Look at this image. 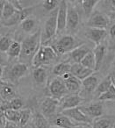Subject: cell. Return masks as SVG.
<instances>
[{"instance_id":"obj_43","label":"cell","mask_w":115,"mask_h":128,"mask_svg":"<svg viewBox=\"0 0 115 128\" xmlns=\"http://www.w3.org/2000/svg\"><path fill=\"white\" fill-rule=\"evenodd\" d=\"M110 76H111V82H112V85L115 87V70L110 74Z\"/></svg>"},{"instance_id":"obj_44","label":"cell","mask_w":115,"mask_h":128,"mask_svg":"<svg viewBox=\"0 0 115 128\" xmlns=\"http://www.w3.org/2000/svg\"><path fill=\"white\" fill-rule=\"evenodd\" d=\"M4 73H5V67L0 66V81L2 80L4 77Z\"/></svg>"},{"instance_id":"obj_35","label":"cell","mask_w":115,"mask_h":128,"mask_svg":"<svg viewBox=\"0 0 115 128\" xmlns=\"http://www.w3.org/2000/svg\"><path fill=\"white\" fill-rule=\"evenodd\" d=\"M99 102H107V101H115V87L111 85L110 89L106 92L103 93L102 95L97 98Z\"/></svg>"},{"instance_id":"obj_11","label":"cell","mask_w":115,"mask_h":128,"mask_svg":"<svg viewBox=\"0 0 115 128\" xmlns=\"http://www.w3.org/2000/svg\"><path fill=\"white\" fill-rule=\"evenodd\" d=\"M80 24V15L76 6L68 2V15H67V30L71 34L76 32Z\"/></svg>"},{"instance_id":"obj_15","label":"cell","mask_w":115,"mask_h":128,"mask_svg":"<svg viewBox=\"0 0 115 128\" xmlns=\"http://www.w3.org/2000/svg\"><path fill=\"white\" fill-rule=\"evenodd\" d=\"M33 10H34V7H27L23 8L21 11H17L16 13L11 18H9L6 21L2 22L1 25H4L5 26H12L17 25V24H20L24 20L30 16Z\"/></svg>"},{"instance_id":"obj_32","label":"cell","mask_w":115,"mask_h":128,"mask_svg":"<svg viewBox=\"0 0 115 128\" xmlns=\"http://www.w3.org/2000/svg\"><path fill=\"white\" fill-rule=\"evenodd\" d=\"M81 64L83 66H84L85 68H89L90 70H96V60H95V56L92 51L89 52L86 55L84 56V58L82 60Z\"/></svg>"},{"instance_id":"obj_36","label":"cell","mask_w":115,"mask_h":128,"mask_svg":"<svg viewBox=\"0 0 115 128\" xmlns=\"http://www.w3.org/2000/svg\"><path fill=\"white\" fill-rule=\"evenodd\" d=\"M13 41V39L7 35L0 37V52L1 53H7Z\"/></svg>"},{"instance_id":"obj_8","label":"cell","mask_w":115,"mask_h":128,"mask_svg":"<svg viewBox=\"0 0 115 128\" xmlns=\"http://www.w3.org/2000/svg\"><path fill=\"white\" fill-rule=\"evenodd\" d=\"M61 113L69 118L76 124H89L90 126V124H91L92 121H93L91 118H90L88 116L83 113V112L81 110L80 107L65 110L61 112Z\"/></svg>"},{"instance_id":"obj_25","label":"cell","mask_w":115,"mask_h":128,"mask_svg":"<svg viewBox=\"0 0 115 128\" xmlns=\"http://www.w3.org/2000/svg\"><path fill=\"white\" fill-rule=\"evenodd\" d=\"M20 53H21V43L19 42L18 40H13L9 50L6 53L8 60L11 62L12 60H14V59H19Z\"/></svg>"},{"instance_id":"obj_47","label":"cell","mask_w":115,"mask_h":128,"mask_svg":"<svg viewBox=\"0 0 115 128\" xmlns=\"http://www.w3.org/2000/svg\"><path fill=\"white\" fill-rule=\"evenodd\" d=\"M31 128H36L35 126H34V124H33V123H32V124H31Z\"/></svg>"},{"instance_id":"obj_24","label":"cell","mask_w":115,"mask_h":128,"mask_svg":"<svg viewBox=\"0 0 115 128\" xmlns=\"http://www.w3.org/2000/svg\"><path fill=\"white\" fill-rule=\"evenodd\" d=\"M71 65L72 64L69 62H59L56 65H55V67L53 68V70H52V73L56 77H61L62 78L64 75L70 73Z\"/></svg>"},{"instance_id":"obj_41","label":"cell","mask_w":115,"mask_h":128,"mask_svg":"<svg viewBox=\"0 0 115 128\" xmlns=\"http://www.w3.org/2000/svg\"><path fill=\"white\" fill-rule=\"evenodd\" d=\"M7 56L5 57V55L2 53H0V66H6L7 63Z\"/></svg>"},{"instance_id":"obj_39","label":"cell","mask_w":115,"mask_h":128,"mask_svg":"<svg viewBox=\"0 0 115 128\" xmlns=\"http://www.w3.org/2000/svg\"><path fill=\"white\" fill-rule=\"evenodd\" d=\"M5 4H6V1H5V0H0V24H1V22H2Z\"/></svg>"},{"instance_id":"obj_5","label":"cell","mask_w":115,"mask_h":128,"mask_svg":"<svg viewBox=\"0 0 115 128\" xmlns=\"http://www.w3.org/2000/svg\"><path fill=\"white\" fill-rule=\"evenodd\" d=\"M27 73H28V66L27 64L19 62L6 70V76L3 77V79L11 82L12 84H17Z\"/></svg>"},{"instance_id":"obj_29","label":"cell","mask_w":115,"mask_h":128,"mask_svg":"<svg viewBox=\"0 0 115 128\" xmlns=\"http://www.w3.org/2000/svg\"><path fill=\"white\" fill-rule=\"evenodd\" d=\"M14 95L15 92L12 88V86L8 85L7 84H4V82L0 84V96L3 99L6 101H7V100L11 101L13 98H14Z\"/></svg>"},{"instance_id":"obj_23","label":"cell","mask_w":115,"mask_h":128,"mask_svg":"<svg viewBox=\"0 0 115 128\" xmlns=\"http://www.w3.org/2000/svg\"><path fill=\"white\" fill-rule=\"evenodd\" d=\"M48 77V70L46 67L34 68L33 70V78L36 84L43 85L47 82Z\"/></svg>"},{"instance_id":"obj_16","label":"cell","mask_w":115,"mask_h":128,"mask_svg":"<svg viewBox=\"0 0 115 128\" xmlns=\"http://www.w3.org/2000/svg\"><path fill=\"white\" fill-rule=\"evenodd\" d=\"M49 123L52 126H56L59 128H73L77 126L69 118L63 115L62 113H57L52 118L49 119Z\"/></svg>"},{"instance_id":"obj_18","label":"cell","mask_w":115,"mask_h":128,"mask_svg":"<svg viewBox=\"0 0 115 128\" xmlns=\"http://www.w3.org/2000/svg\"><path fill=\"white\" fill-rule=\"evenodd\" d=\"M93 73V70H90L89 68H85L81 63H73L71 65L70 74L80 81L84 80L85 78L91 76Z\"/></svg>"},{"instance_id":"obj_38","label":"cell","mask_w":115,"mask_h":128,"mask_svg":"<svg viewBox=\"0 0 115 128\" xmlns=\"http://www.w3.org/2000/svg\"><path fill=\"white\" fill-rule=\"evenodd\" d=\"M59 3L56 0H45L42 3V7L47 12H54L58 8Z\"/></svg>"},{"instance_id":"obj_7","label":"cell","mask_w":115,"mask_h":128,"mask_svg":"<svg viewBox=\"0 0 115 128\" xmlns=\"http://www.w3.org/2000/svg\"><path fill=\"white\" fill-rule=\"evenodd\" d=\"M48 91L50 96L57 100L62 99L63 96L69 95V91L66 89L65 84L61 77H55L50 81L48 84Z\"/></svg>"},{"instance_id":"obj_27","label":"cell","mask_w":115,"mask_h":128,"mask_svg":"<svg viewBox=\"0 0 115 128\" xmlns=\"http://www.w3.org/2000/svg\"><path fill=\"white\" fill-rule=\"evenodd\" d=\"M33 124L36 128H51L49 120L45 116H43L40 112H37L34 115Z\"/></svg>"},{"instance_id":"obj_45","label":"cell","mask_w":115,"mask_h":128,"mask_svg":"<svg viewBox=\"0 0 115 128\" xmlns=\"http://www.w3.org/2000/svg\"><path fill=\"white\" fill-rule=\"evenodd\" d=\"M73 128H90V126L89 124H77Z\"/></svg>"},{"instance_id":"obj_9","label":"cell","mask_w":115,"mask_h":128,"mask_svg":"<svg viewBox=\"0 0 115 128\" xmlns=\"http://www.w3.org/2000/svg\"><path fill=\"white\" fill-rule=\"evenodd\" d=\"M83 102V98L79 94H69L59 100L58 113L69 109L79 107V105Z\"/></svg>"},{"instance_id":"obj_13","label":"cell","mask_w":115,"mask_h":128,"mask_svg":"<svg viewBox=\"0 0 115 128\" xmlns=\"http://www.w3.org/2000/svg\"><path fill=\"white\" fill-rule=\"evenodd\" d=\"M81 110L83 112L85 115L88 116L92 120L97 118H99L103 116L104 114V104L102 102H96V103H91L88 105L80 107Z\"/></svg>"},{"instance_id":"obj_12","label":"cell","mask_w":115,"mask_h":128,"mask_svg":"<svg viewBox=\"0 0 115 128\" xmlns=\"http://www.w3.org/2000/svg\"><path fill=\"white\" fill-rule=\"evenodd\" d=\"M67 15L68 1L62 0L60 1L57 9V34H62L67 29Z\"/></svg>"},{"instance_id":"obj_19","label":"cell","mask_w":115,"mask_h":128,"mask_svg":"<svg viewBox=\"0 0 115 128\" xmlns=\"http://www.w3.org/2000/svg\"><path fill=\"white\" fill-rule=\"evenodd\" d=\"M95 56V60H96V70L97 71L99 70V68L102 66L103 62H104V59L107 53V46L104 43H101V44L97 45L94 48V49L92 50Z\"/></svg>"},{"instance_id":"obj_21","label":"cell","mask_w":115,"mask_h":128,"mask_svg":"<svg viewBox=\"0 0 115 128\" xmlns=\"http://www.w3.org/2000/svg\"><path fill=\"white\" fill-rule=\"evenodd\" d=\"M115 126V118L108 116H101L93 119L90 128H112Z\"/></svg>"},{"instance_id":"obj_28","label":"cell","mask_w":115,"mask_h":128,"mask_svg":"<svg viewBox=\"0 0 115 128\" xmlns=\"http://www.w3.org/2000/svg\"><path fill=\"white\" fill-rule=\"evenodd\" d=\"M37 26V20H36L35 17H31L29 16L26 20L20 23V28L23 32H27V34H31L33 31L35 30V27Z\"/></svg>"},{"instance_id":"obj_6","label":"cell","mask_w":115,"mask_h":128,"mask_svg":"<svg viewBox=\"0 0 115 128\" xmlns=\"http://www.w3.org/2000/svg\"><path fill=\"white\" fill-rule=\"evenodd\" d=\"M58 107L59 100L52 96H46L41 102V105H40L41 112H40L49 120L58 113Z\"/></svg>"},{"instance_id":"obj_10","label":"cell","mask_w":115,"mask_h":128,"mask_svg":"<svg viewBox=\"0 0 115 128\" xmlns=\"http://www.w3.org/2000/svg\"><path fill=\"white\" fill-rule=\"evenodd\" d=\"M87 25L90 28H97V29H105L110 25V18L101 12L96 11L93 12L91 16L88 18Z\"/></svg>"},{"instance_id":"obj_31","label":"cell","mask_w":115,"mask_h":128,"mask_svg":"<svg viewBox=\"0 0 115 128\" xmlns=\"http://www.w3.org/2000/svg\"><path fill=\"white\" fill-rule=\"evenodd\" d=\"M4 116L6 121L15 123V124H20V110H15L13 109H6L4 110Z\"/></svg>"},{"instance_id":"obj_37","label":"cell","mask_w":115,"mask_h":128,"mask_svg":"<svg viewBox=\"0 0 115 128\" xmlns=\"http://www.w3.org/2000/svg\"><path fill=\"white\" fill-rule=\"evenodd\" d=\"M23 100L20 98H14L11 100V101L8 102L7 105H6V109H13V110H20L22 108H23Z\"/></svg>"},{"instance_id":"obj_40","label":"cell","mask_w":115,"mask_h":128,"mask_svg":"<svg viewBox=\"0 0 115 128\" xmlns=\"http://www.w3.org/2000/svg\"><path fill=\"white\" fill-rule=\"evenodd\" d=\"M4 128H20V126L15 123L10 122V121H6V124H5Z\"/></svg>"},{"instance_id":"obj_4","label":"cell","mask_w":115,"mask_h":128,"mask_svg":"<svg viewBox=\"0 0 115 128\" xmlns=\"http://www.w3.org/2000/svg\"><path fill=\"white\" fill-rule=\"evenodd\" d=\"M57 9L50 13L41 30V42L43 46H48V43L57 34Z\"/></svg>"},{"instance_id":"obj_2","label":"cell","mask_w":115,"mask_h":128,"mask_svg":"<svg viewBox=\"0 0 115 128\" xmlns=\"http://www.w3.org/2000/svg\"><path fill=\"white\" fill-rule=\"evenodd\" d=\"M83 44V42L81 40L73 36L72 34H65L55 41L53 48L55 50L57 54L62 55L64 54L70 53Z\"/></svg>"},{"instance_id":"obj_30","label":"cell","mask_w":115,"mask_h":128,"mask_svg":"<svg viewBox=\"0 0 115 128\" xmlns=\"http://www.w3.org/2000/svg\"><path fill=\"white\" fill-rule=\"evenodd\" d=\"M112 85V82H111V79L110 75H108L106 77H104L102 81L98 84L97 89L95 90V95L98 98L100 95H102L103 93L106 92L108 90L110 89V87Z\"/></svg>"},{"instance_id":"obj_42","label":"cell","mask_w":115,"mask_h":128,"mask_svg":"<svg viewBox=\"0 0 115 128\" xmlns=\"http://www.w3.org/2000/svg\"><path fill=\"white\" fill-rule=\"evenodd\" d=\"M109 34H110V36H111L112 39L115 40V24H113V25L111 26L110 31H109Z\"/></svg>"},{"instance_id":"obj_1","label":"cell","mask_w":115,"mask_h":128,"mask_svg":"<svg viewBox=\"0 0 115 128\" xmlns=\"http://www.w3.org/2000/svg\"><path fill=\"white\" fill-rule=\"evenodd\" d=\"M41 30L38 29L36 32L31 34L22 40L21 53L19 58L20 62L27 64V66L32 65L33 59L41 46Z\"/></svg>"},{"instance_id":"obj_26","label":"cell","mask_w":115,"mask_h":128,"mask_svg":"<svg viewBox=\"0 0 115 128\" xmlns=\"http://www.w3.org/2000/svg\"><path fill=\"white\" fill-rule=\"evenodd\" d=\"M98 3V0H82L81 1V6L83 8V13H84L85 17L87 18H89L91 16L94 9Z\"/></svg>"},{"instance_id":"obj_3","label":"cell","mask_w":115,"mask_h":128,"mask_svg":"<svg viewBox=\"0 0 115 128\" xmlns=\"http://www.w3.org/2000/svg\"><path fill=\"white\" fill-rule=\"evenodd\" d=\"M57 59V54L51 46L41 45L36 54L32 60V66L34 68L45 67Z\"/></svg>"},{"instance_id":"obj_20","label":"cell","mask_w":115,"mask_h":128,"mask_svg":"<svg viewBox=\"0 0 115 128\" xmlns=\"http://www.w3.org/2000/svg\"><path fill=\"white\" fill-rule=\"evenodd\" d=\"M98 84V78L97 77V76L92 74L91 76L82 81V89L83 92H85L86 94H91L92 92H95Z\"/></svg>"},{"instance_id":"obj_46","label":"cell","mask_w":115,"mask_h":128,"mask_svg":"<svg viewBox=\"0 0 115 128\" xmlns=\"http://www.w3.org/2000/svg\"><path fill=\"white\" fill-rule=\"evenodd\" d=\"M110 3H111V6L115 9V0H111V1H110Z\"/></svg>"},{"instance_id":"obj_17","label":"cell","mask_w":115,"mask_h":128,"mask_svg":"<svg viewBox=\"0 0 115 128\" xmlns=\"http://www.w3.org/2000/svg\"><path fill=\"white\" fill-rule=\"evenodd\" d=\"M85 36L87 39L94 43L96 46L103 43L104 40L107 36V32L105 29H97V28H89L85 32Z\"/></svg>"},{"instance_id":"obj_33","label":"cell","mask_w":115,"mask_h":128,"mask_svg":"<svg viewBox=\"0 0 115 128\" xmlns=\"http://www.w3.org/2000/svg\"><path fill=\"white\" fill-rule=\"evenodd\" d=\"M20 128H24L30 121L31 118L33 115V112L31 109L26 108V109H21L20 110Z\"/></svg>"},{"instance_id":"obj_48","label":"cell","mask_w":115,"mask_h":128,"mask_svg":"<svg viewBox=\"0 0 115 128\" xmlns=\"http://www.w3.org/2000/svg\"><path fill=\"white\" fill-rule=\"evenodd\" d=\"M51 128H59V127H56V126H51Z\"/></svg>"},{"instance_id":"obj_14","label":"cell","mask_w":115,"mask_h":128,"mask_svg":"<svg viewBox=\"0 0 115 128\" xmlns=\"http://www.w3.org/2000/svg\"><path fill=\"white\" fill-rule=\"evenodd\" d=\"M62 79L69 94H79L82 90V81L78 80L70 73L64 75Z\"/></svg>"},{"instance_id":"obj_49","label":"cell","mask_w":115,"mask_h":128,"mask_svg":"<svg viewBox=\"0 0 115 128\" xmlns=\"http://www.w3.org/2000/svg\"><path fill=\"white\" fill-rule=\"evenodd\" d=\"M114 18H115V16H114Z\"/></svg>"},{"instance_id":"obj_34","label":"cell","mask_w":115,"mask_h":128,"mask_svg":"<svg viewBox=\"0 0 115 128\" xmlns=\"http://www.w3.org/2000/svg\"><path fill=\"white\" fill-rule=\"evenodd\" d=\"M16 12L17 10L15 9V7L13 6V4L10 1H6V4H5V7H4V12H3L2 22L6 21L9 18H11L16 13Z\"/></svg>"},{"instance_id":"obj_22","label":"cell","mask_w":115,"mask_h":128,"mask_svg":"<svg viewBox=\"0 0 115 128\" xmlns=\"http://www.w3.org/2000/svg\"><path fill=\"white\" fill-rule=\"evenodd\" d=\"M90 51L91 50L87 45L83 44L78 46V48H76V49H74L72 52H70L69 53V57L74 62V63H81L82 60Z\"/></svg>"}]
</instances>
